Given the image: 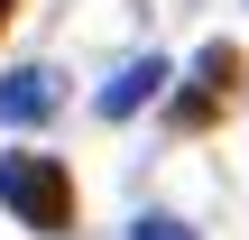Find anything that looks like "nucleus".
Instances as JSON below:
<instances>
[{"label":"nucleus","mask_w":249,"mask_h":240,"mask_svg":"<svg viewBox=\"0 0 249 240\" xmlns=\"http://www.w3.org/2000/svg\"><path fill=\"white\" fill-rule=\"evenodd\" d=\"M9 18H18V0H0V28H9Z\"/></svg>","instance_id":"6"},{"label":"nucleus","mask_w":249,"mask_h":240,"mask_svg":"<svg viewBox=\"0 0 249 240\" xmlns=\"http://www.w3.org/2000/svg\"><path fill=\"white\" fill-rule=\"evenodd\" d=\"M129 240H203V231H194V222H176V213H139Z\"/></svg>","instance_id":"5"},{"label":"nucleus","mask_w":249,"mask_h":240,"mask_svg":"<svg viewBox=\"0 0 249 240\" xmlns=\"http://www.w3.org/2000/svg\"><path fill=\"white\" fill-rule=\"evenodd\" d=\"M166 83H176V74H166V55H129V65L92 92V111H102V120H129V111H139V102H157Z\"/></svg>","instance_id":"4"},{"label":"nucleus","mask_w":249,"mask_h":240,"mask_svg":"<svg viewBox=\"0 0 249 240\" xmlns=\"http://www.w3.org/2000/svg\"><path fill=\"white\" fill-rule=\"evenodd\" d=\"M0 213L37 240L74 231V166L46 157V148H0Z\"/></svg>","instance_id":"1"},{"label":"nucleus","mask_w":249,"mask_h":240,"mask_svg":"<svg viewBox=\"0 0 249 240\" xmlns=\"http://www.w3.org/2000/svg\"><path fill=\"white\" fill-rule=\"evenodd\" d=\"M240 74H249V55L213 37V46L194 55V74H185V92H176V111H166V120H176V129H213V111L240 92Z\"/></svg>","instance_id":"2"},{"label":"nucleus","mask_w":249,"mask_h":240,"mask_svg":"<svg viewBox=\"0 0 249 240\" xmlns=\"http://www.w3.org/2000/svg\"><path fill=\"white\" fill-rule=\"evenodd\" d=\"M55 111H65L55 65H9V74H0V120H9V129H37V120H55Z\"/></svg>","instance_id":"3"}]
</instances>
